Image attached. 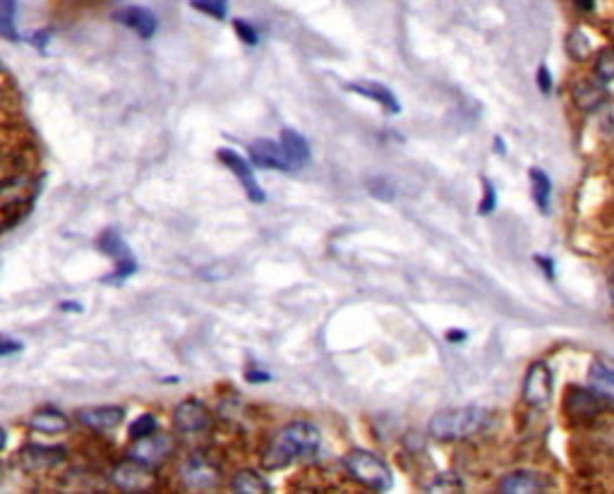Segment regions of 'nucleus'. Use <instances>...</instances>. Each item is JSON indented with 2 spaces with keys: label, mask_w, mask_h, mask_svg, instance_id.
Instances as JSON below:
<instances>
[{
  "label": "nucleus",
  "mask_w": 614,
  "mask_h": 494,
  "mask_svg": "<svg viewBox=\"0 0 614 494\" xmlns=\"http://www.w3.org/2000/svg\"><path fill=\"white\" fill-rule=\"evenodd\" d=\"M319 430L312 423H291L281 432H276L274 439L262 453V465L267 470L288 468L293 461L309 458L319 449Z\"/></svg>",
  "instance_id": "f257e3e1"
},
{
  "label": "nucleus",
  "mask_w": 614,
  "mask_h": 494,
  "mask_svg": "<svg viewBox=\"0 0 614 494\" xmlns=\"http://www.w3.org/2000/svg\"><path fill=\"white\" fill-rule=\"evenodd\" d=\"M489 423V415L485 408L477 406H466V408H454V411H442L427 425V432L435 442H459L468 439V437L477 435L480 430H485Z\"/></svg>",
  "instance_id": "f03ea898"
},
{
  "label": "nucleus",
  "mask_w": 614,
  "mask_h": 494,
  "mask_svg": "<svg viewBox=\"0 0 614 494\" xmlns=\"http://www.w3.org/2000/svg\"><path fill=\"white\" fill-rule=\"evenodd\" d=\"M343 463H346L348 473H351L360 485L370 487V490L384 492L393 485L389 465L382 461L379 456H375V453L363 451V449H353Z\"/></svg>",
  "instance_id": "7ed1b4c3"
},
{
  "label": "nucleus",
  "mask_w": 614,
  "mask_h": 494,
  "mask_svg": "<svg viewBox=\"0 0 614 494\" xmlns=\"http://www.w3.org/2000/svg\"><path fill=\"white\" fill-rule=\"evenodd\" d=\"M99 250L104 252L106 257H111V260H116V269L111 276H104L101 278V283H123V281H127L130 276H132L134 271H137V260H134V255L130 252V247L125 245V240L120 238V233L113 231V228H109V231L101 233L99 238Z\"/></svg>",
  "instance_id": "20e7f679"
},
{
  "label": "nucleus",
  "mask_w": 614,
  "mask_h": 494,
  "mask_svg": "<svg viewBox=\"0 0 614 494\" xmlns=\"http://www.w3.org/2000/svg\"><path fill=\"white\" fill-rule=\"evenodd\" d=\"M113 482L123 492H149V490H154L156 478H154L151 465H146L144 461H137V458L130 456L127 461L116 465Z\"/></svg>",
  "instance_id": "39448f33"
},
{
  "label": "nucleus",
  "mask_w": 614,
  "mask_h": 494,
  "mask_svg": "<svg viewBox=\"0 0 614 494\" xmlns=\"http://www.w3.org/2000/svg\"><path fill=\"white\" fill-rule=\"evenodd\" d=\"M216 156H218V159H221V164H223V166L233 171V176L238 178V183H240V185H243L245 195H247V197H250L252 202H255V204H264V202H267V192H264V190L259 188L255 173H252V168H250V161L243 159V156H240L238 151H235V149H228V147L218 149V151H216Z\"/></svg>",
  "instance_id": "423d86ee"
},
{
  "label": "nucleus",
  "mask_w": 614,
  "mask_h": 494,
  "mask_svg": "<svg viewBox=\"0 0 614 494\" xmlns=\"http://www.w3.org/2000/svg\"><path fill=\"white\" fill-rule=\"evenodd\" d=\"M250 161L259 168H272V171H295L288 151L284 149V144L272 142V139H255L250 144Z\"/></svg>",
  "instance_id": "0eeeda50"
},
{
  "label": "nucleus",
  "mask_w": 614,
  "mask_h": 494,
  "mask_svg": "<svg viewBox=\"0 0 614 494\" xmlns=\"http://www.w3.org/2000/svg\"><path fill=\"white\" fill-rule=\"evenodd\" d=\"M552 396V369L545 362H535L523 379V401L533 408H543Z\"/></svg>",
  "instance_id": "6e6552de"
},
{
  "label": "nucleus",
  "mask_w": 614,
  "mask_h": 494,
  "mask_svg": "<svg viewBox=\"0 0 614 494\" xmlns=\"http://www.w3.org/2000/svg\"><path fill=\"white\" fill-rule=\"evenodd\" d=\"M550 478L535 470H514L499 482V492L504 494H535V492H547Z\"/></svg>",
  "instance_id": "1a4fd4ad"
},
{
  "label": "nucleus",
  "mask_w": 614,
  "mask_h": 494,
  "mask_svg": "<svg viewBox=\"0 0 614 494\" xmlns=\"http://www.w3.org/2000/svg\"><path fill=\"white\" fill-rule=\"evenodd\" d=\"M602 401H605V398L595 394L593 389L571 386L564 398V408L573 420H590L602 411Z\"/></svg>",
  "instance_id": "9d476101"
},
{
  "label": "nucleus",
  "mask_w": 614,
  "mask_h": 494,
  "mask_svg": "<svg viewBox=\"0 0 614 494\" xmlns=\"http://www.w3.org/2000/svg\"><path fill=\"white\" fill-rule=\"evenodd\" d=\"M113 20L118 24L127 27V29H134L142 38H151L159 29L156 15L149 8H142V5H130V8L118 10V13H113Z\"/></svg>",
  "instance_id": "9b49d317"
},
{
  "label": "nucleus",
  "mask_w": 614,
  "mask_h": 494,
  "mask_svg": "<svg viewBox=\"0 0 614 494\" xmlns=\"http://www.w3.org/2000/svg\"><path fill=\"white\" fill-rule=\"evenodd\" d=\"M20 463L27 470H43L53 468L65 461V449L63 446H50V444H27L20 451Z\"/></svg>",
  "instance_id": "f8f14e48"
},
{
  "label": "nucleus",
  "mask_w": 614,
  "mask_h": 494,
  "mask_svg": "<svg viewBox=\"0 0 614 494\" xmlns=\"http://www.w3.org/2000/svg\"><path fill=\"white\" fill-rule=\"evenodd\" d=\"M183 482L188 487H195V490H211L218 482V470L209 458H204L202 453H195L183 465Z\"/></svg>",
  "instance_id": "ddd939ff"
},
{
  "label": "nucleus",
  "mask_w": 614,
  "mask_h": 494,
  "mask_svg": "<svg viewBox=\"0 0 614 494\" xmlns=\"http://www.w3.org/2000/svg\"><path fill=\"white\" fill-rule=\"evenodd\" d=\"M173 423L180 432H200L209 425V411L204 403L188 398V401L178 403V408L173 411Z\"/></svg>",
  "instance_id": "4468645a"
},
{
  "label": "nucleus",
  "mask_w": 614,
  "mask_h": 494,
  "mask_svg": "<svg viewBox=\"0 0 614 494\" xmlns=\"http://www.w3.org/2000/svg\"><path fill=\"white\" fill-rule=\"evenodd\" d=\"M348 92L358 94V97H365L375 104H379L382 108H386L389 113H401V104H398L396 94L389 87H384L382 82L375 80H360V82H351L348 84Z\"/></svg>",
  "instance_id": "2eb2a0df"
},
{
  "label": "nucleus",
  "mask_w": 614,
  "mask_h": 494,
  "mask_svg": "<svg viewBox=\"0 0 614 494\" xmlns=\"http://www.w3.org/2000/svg\"><path fill=\"white\" fill-rule=\"evenodd\" d=\"M171 453V439L168 437H144V439H137V444L132 446L130 456L137 458V461H144L146 465H159L166 461V456Z\"/></svg>",
  "instance_id": "dca6fc26"
},
{
  "label": "nucleus",
  "mask_w": 614,
  "mask_h": 494,
  "mask_svg": "<svg viewBox=\"0 0 614 494\" xmlns=\"http://www.w3.org/2000/svg\"><path fill=\"white\" fill-rule=\"evenodd\" d=\"M125 408L120 406H101V408H84L77 413V420L89 430H113L123 423Z\"/></svg>",
  "instance_id": "f3484780"
},
{
  "label": "nucleus",
  "mask_w": 614,
  "mask_h": 494,
  "mask_svg": "<svg viewBox=\"0 0 614 494\" xmlns=\"http://www.w3.org/2000/svg\"><path fill=\"white\" fill-rule=\"evenodd\" d=\"M588 386L605 401H614V367L605 362H593L588 372Z\"/></svg>",
  "instance_id": "a211bd4d"
},
{
  "label": "nucleus",
  "mask_w": 614,
  "mask_h": 494,
  "mask_svg": "<svg viewBox=\"0 0 614 494\" xmlns=\"http://www.w3.org/2000/svg\"><path fill=\"white\" fill-rule=\"evenodd\" d=\"M573 101H576L578 108L595 111L605 101V87L595 80H581L573 87Z\"/></svg>",
  "instance_id": "6ab92c4d"
},
{
  "label": "nucleus",
  "mask_w": 614,
  "mask_h": 494,
  "mask_svg": "<svg viewBox=\"0 0 614 494\" xmlns=\"http://www.w3.org/2000/svg\"><path fill=\"white\" fill-rule=\"evenodd\" d=\"M281 144H284V149L288 151V156H291L293 166H295V171L307 164V159H309V144H307V139L302 137V134L298 132V130H291V127L281 130Z\"/></svg>",
  "instance_id": "aec40b11"
},
{
  "label": "nucleus",
  "mask_w": 614,
  "mask_h": 494,
  "mask_svg": "<svg viewBox=\"0 0 614 494\" xmlns=\"http://www.w3.org/2000/svg\"><path fill=\"white\" fill-rule=\"evenodd\" d=\"M29 425L32 430L43 432V435H58V432L67 430V418L55 408H43V411L32 415Z\"/></svg>",
  "instance_id": "412c9836"
},
{
  "label": "nucleus",
  "mask_w": 614,
  "mask_h": 494,
  "mask_svg": "<svg viewBox=\"0 0 614 494\" xmlns=\"http://www.w3.org/2000/svg\"><path fill=\"white\" fill-rule=\"evenodd\" d=\"M230 490L238 494H267L272 492V487L255 470H240L233 478V482H230Z\"/></svg>",
  "instance_id": "4be33fe9"
},
{
  "label": "nucleus",
  "mask_w": 614,
  "mask_h": 494,
  "mask_svg": "<svg viewBox=\"0 0 614 494\" xmlns=\"http://www.w3.org/2000/svg\"><path fill=\"white\" fill-rule=\"evenodd\" d=\"M531 190H533V199L535 204H538V209L543 211V214H547L550 211V195H552V183H550V176L545 171H540V168H531Z\"/></svg>",
  "instance_id": "5701e85b"
},
{
  "label": "nucleus",
  "mask_w": 614,
  "mask_h": 494,
  "mask_svg": "<svg viewBox=\"0 0 614 494\" xmlns=\"http://www.w3.org/2000/svg\"><path fill=\"white\" fill-rule=\"evenodd\" d=\"M0 34L10 41H20L15 31V0H0Z\"/></svg>",
  "instance_id": "b1692460"
},
{
  "label": "nucleus",
  "mask_w": 614,
  "mask_h": 494,
  "mask_svg": "<svg viewBox=\"0 0 614 494\" xmlns=\"http://www.w3.org/2000/svg\"><path fill=\"white\" fill-rule=\"evenodd\" d=\"M156 428H159V423H156L154 415H151V413H144V415H139V418L134 420L132 425H130V437H132L134 442H137V439H144V437L156 435Z\"/></svg>",
  "instance_id": "393cba45"
},
{
  "label": "nucleus",
  "mask_w": 614,
  "mask_h": 494,
  "mask_svg": "<svg viewBox=\"0 0 614 494\" xmlns=\"http://www.w3.org/2000/svg\"><path fill=\"white\" fill-rule=\"evenodd\" d=\"M190 5L200 13L214 17V20H223L228 10V0H190Z\"/></svg>",
  "instance_id": "a878e982"
},
{
  "label": "nucleus",
  "mask_w": 614,
  "mask_h": 494,
  "mask_svg": "<svg viewBox=\"0 0 614 494\" xmlns=\"http://www.w3.org/2000/svg\"><path fill=\"white\" fill-rule=\"evenodd\" d=\"M595 75H598L600 82H612L614 80V48H605L598 55V63H595Z\"/></svg>",
  "instance_id": "bb28decb"
},
{
  "label": "nucleus",
  "mask_w": 614,
  "mask_h": 494,
  "mask_svg": "<svg viewBox=\"0 0 614 494\" xmlns=\"http://www.w3.org/2000/svg\"><path fill=\"white\" fill-rule=\"evenodd\" d=\"M368 190L372 197L382 202H391L393 195H396V188H393L389 178H372V181H368Z\"/></svg>",
  "instance_id": "cd10ccee"
},
{
  "label": "nucleus",
  "mask_w": 614,
  "mask_h": 494,
  "mask_svg": "<svg viewBox=\"0 0 614 494\" xmlns=\"http://www.w3.org/2000/svg\"><path fill=\"white\" fill-rule=\"evenodd\" d=\"M463 490V480L454 473H444L427 487V492H461Z\"/></svg>",
  "instance_id": "c85d7f7f"
},
{
  "label": "nucleus",
  "mask_w": 614,
  "mask_h": 494,
  "mask_svg": "<svg viewBox=\"0 0 614 494\" xmlns=\"http://www.w3.org/2000/svg\"><path fill=\"white\" fill-rule=\"evenodd\" d=\"M233 29H235V34H238V38H240V41H243V43H247V46H257L259 34H257L255 27L250 24V22H245V20H233Z\"/></svg>",
  "instance_id": "c756f323"
},
{
  "label": "nucleus",
  "mask_w": 614,
  "mask_h": 494,
  "mask_svg": "<svg viewBox=\"0 0 614 494\" xmlns=\"http://www.w3.org/2000/svg\"><path fill=\"white\" fill-rule=\"evenodd\" d=\"M566 50L573 55L576 60H581L588 55V41H585V36L581 31H573L571 36H568V43H566Z\"/></svg>",
  "instance_id": "7c9ffc66"
},
{
  "label": "nucleus",
  "mask_w": 614,
  "mask_h": 494,
  "mask_svg": "<svg viewBox=\"0 0 614 494\" xmlns=\"http://www.w3.org/2000/svg\"><path fill=\"white\" fill-rule=\"evenodd\" d=\"M482 188H485V195H482V202L480 206H477V211H480L482 216L492 214L494 206H497V192H494V185L489 181H482Z\"/></svg>",
  "instance_id": "2f4dec72"
},
{
  "label": "nucleus",
  "mask_w": 614,
  "mask_h": 494,
  "mask_svg": "<svg viewBox=\"0 0 614 494\" xmlns=\"http://www.w3.org/2000/svg\"><path fill=\"white\" fill-rule=\"evenodd\" d=\"M20 351H22L20 341H13L10 336H3V339H0V355L3 358L13 355V353H20Z\"/></svg>",
  "instance_id": "473e14b6"
},
{
  "label": "nucleus",
  "mask_w": 614,
  "mask_h": 494,
  "mask_svg": "<svg viewBox=\"0 0 614 494\" xmlns=\"http://www.w3.org/2000/svg\"><path fill=\"white\" fill-rule=\"evenodd\" d=\"M538 87H540V92H543V94L552 92V75H550V70L545 65L538 70Z\"/></svg>",
  "instance_id": "72a5a7b5"
},
{
  "label": "nucleus",
  "mask_w": 614,
  "mask_h": 494,
  "mask_svg": "<svg viewBox=\"0 0 614 494\" xmlns=\"http://www.w3.org/2000/svg\"><path fill=\"white\" fill-rule=\"evenodd\" d=\"M245 381H250V384H262V381H272V374H269V372H259V369H247V372H245Z\"/></svg>",
  "instance_id": "f704fd0d"
},
{
  "label": "nucleus",
  "mask_w": 614,
  "mask_h": 494,
  "mask_svg": "<svg viewBox=\"0 0 614 494\" xmlns=\"http://www.w3.org/2000/svg\"><path fill=\"white\" fill-rule=\"evenodd\" d=\"M466 336H468V334H466L463 329H452L447 334V341H449V344H461V341H466Z\"/></svg>",
  "instance_id": "c9c22d12"
},
{
  "label": "nucleus",
  "mask_w": 614,
  "mask_h": 494,
  "mask_svg": "<svg viewBox=\"0 0 614 494\" xmlns=\"http://www.w3.org/2000/svg\"><path fill=\"white\" fill-rule=\"evenodd\" d=\"M48 36H50L48 31H39V34H34V36H32V43H34V46H36V48H41V50H43V48H46Z\"/></svg>",
  "instance_id": "e433bc0d"
},
{
  "label": "nucleus",
  "mask_w": 614,
  "mask_h": 494,
  "mask_svg": "<svg viewBox=\"0 0 614 494\" xmlns=\"http://www.w3.org/2000/svg\"><path fill=\"white\" fill-rule=\"evenodd\" d=\"M535 262H538L540 267L545 269V274H547L550 278L554 276V264H552V260H545V257H540V255H538V257H535Z\"/></svg>",
  "instance_id": "4c0bfd02"
},
{
  "label": "nucleus",
  "mask_w": 614,
  "mask_h": 494,
  "mask_svg": "<svg viewBox=\"0 0 614 494\" xmlns=\"http://www.w3.org/2000/svg\"><path fill=\"white\" fill-rule=\"evenodd\" d=\"M60 310L63 312H82L80 302H60Z\"/></svg>",
  "instance_id": "58836bf2"
},
{
  "label": "nucleus",
  "mask_w": 614,
  "mask_h": 494,
  "mask_svg": "<svg viewBox=\"0 0 614 494\" xmlns=\"http://www.w3.org/2000/svg\"><path fill=\"white\" fill-rule=\"evenodd\" d=\"M494 149H497V151H504V142H501V137H494Z\"/></svg>",
  "instance_id": "ea45409f"
},
{
  "label": "nucleus",
  "mask_w": 614,
  "mask_h": 494,
  "mask_svg": "<svg viewBox=\"0 0 614 494\" xmlns=\"http://www.w3.org/2000/svg\"><path fill=\"white\" fill-rule=\"evenodd\" d=\"M612 278H614V269H612Z\"/></svg>",
  "instance_id": "a19ab883"
}]
</instances>
